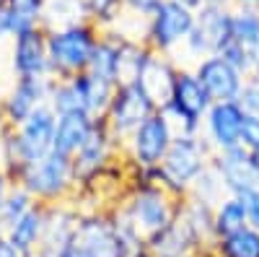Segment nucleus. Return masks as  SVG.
Returning a JSON list of instances; mask_svg holds the SVG:
<instances>
[{"instance_id": "1", "label": "nucleus", "mask_w": 259, "mask_h": 257, "mask_svg": "<svg viewBox=\"0 0 259 257\" xmlns=\"http://www.w3.org/2000/svg\"><path fill=\"white\" fill-rule=\"evenodd\" d=\"M179 205H182V200H177L158 182L130 179L127 192L112 210L119 218H124L143 239H150L153 234L163 231L171 221L177 218Z\"/></svg>"}, {"instance_id": "2", "label": "nucleus", "mask_w": 259, "mask_h": 257, "mask_svg": "<svg viewBox=\"0 0 259 257\" xmlns=\"http://www.w3.org/2000/svg\"><path fill=\"white\" fill-rule=\"evenodd\" d=\"M212 156L215 151L210 148L202 133L200 135L177 133L163 164L156 169V182L163 190H168L177 200H184L189 195V187L194 185V179L212 164Z\"/></svg>"}, {"instance_id": "3", "label": "nucleus", "mask_w": 259, "mask_h": 257, "mask_svg": "<svg viewBox=\"0 0 259 257\" xmlns=\"http://www.w3.org/2000/svg\"><path fill=\"white\" fill-rule=\"evenodd\" d=\"M18 187H24L39 205H57V203H70L75 195V171L73 159H65L60 154H50L21 169L16 179Z\"/></svg>"}, {"instance_id": "4", "label": "nucleus", "mask_w": 259, "mask_h": 257, "mask_svg": "<svg viewBox=\"0 0 259 257\" xmlns=\"http://www.w3.org/2000/svg\"><path fill=\"white\" fill-rule=\"evenodd\" d=\"M99 36L101 29L91 21L70 29L47 31V55L52 65V78H73L89 70Z\"/></svg>"}, {"instance_id": "5", "label": "nucleus", "mask_w": 259, "mask_h": 257, "mask_svg": "<svg viewBox=\"0 0 259 257\" xmlns=\"http://www.w3.org/2000/svg\"><path fill=\"white\" fill-rule=\"evenodd\" d=\"M212 106V99L207 96V91L202 89V83L197 81L192 68L179 65L177 81H174V91L166 104V115L174 122L177 133L184 135H200L202 133V122Z\"/></svg>"}, {"instance_id": "6", "label": "nucleus", "mask_w": 259, "mask_h": 257, "mask_svg": "<svg viewBox=\"0 0 259 257\" xmlns=\"http://www.w3.org/2000/svg\"><path fill=\"white\" fill-rule=\"evenodd\" d=\"M177 138V127L163 109H156L124 140V159L135 169H158Z\"/></svg>"}, {"instance_id": "7", "label": "nucleus", "mask_w": 259, "mask_h": 257, "mask_svg": "<svg viewBox=\"0 0 259 257\" xmlns=\"http://www.w3.org/2000/svg\"><path fill=\"white\" fill-rule=\"evenodd\" d=\"M194 24H197V11H189L179 3L163 0L161 8L148 18L145 45L156 55L174 57V52L184 47V42L192 34Z\"/></svg>"}, {"instance_id": "8", "label": "nucleus", "mask_w": 259, "mask_h": 257, "mask_svg": "<svg viewBox=\"0 0 259 257\" xmlns=\"http://www.w3.org/2000/svg\"><path fill=\"white\" fill-rule=\"evenodd\" d=\"M228 42H233V8L202 6L197 11V24L187 36L182 52L194 65L207 55H221Z\"/></svg>"}, {"instance_id": "9", "label": "nucleus", "mask_w": 259, "mask_h": 257, "mask_svg": "<svg viewBox=\"0 0 259 257\" xmlns=\"http://www.w3.org/2000/svg\"><path fill=\"white\" fill-rule=\"evenodd\" d=\"M153 112H156V104L145 96V91L138 83H122V86H117L109 109L104 115V125L124 145V140Z\"/></svg>"}, {"instance_id": "10", "label": "nucleus", "mask_w": 259, "mask_h": 257, "mask_svg": "<svg viewBox=\"0 0 259 257\" xmlns=\"http://www.w3.org/2000/svg\"><path fill=\"white\" fill-rule=\"evenodd\" d=\"M124 151V145L109 133V127L104 125V120L96 122L91 138L85 140V145L73 156V171H75V185L89 187L94 185L106 169H109L117 159L114 154Z\"/></svg>"}, {"instance_id": "11", "label": "nucleus", "mask_w": 259, "mask_h": 257, "mask_svg": "<svg viewBox=\"0 0 259 257\" xmlns=\"http://www.w3.org/2000/svg\"><path fill=\"white\" fill-rule=\"evenodd\" d=\"M52 78H16L11 89L0 96V109L8 122V127H18L26 122L39 106L50 101Z\"/></svg>"}, {"instance_id": "12", "label": "nucleus", "mask_w": 259, "mask_h": 257, "mask_svg": "<svg viewBox=\"0 0 259 257\" xmlns=\"http://www.w3.org/2000/svg\"><path fill=\"white\" fill-rule=\"evenodd\" d=\"M11 70L16 78H52L47 31L41 26L11 39Z\"/></svg>"}, {"instance_id": "13", "label": "nucleus", "mask_w": 259, "mask_h": 257, "mask_svg": "<svg viewBox=\"0 0 259 257\" xmlns=\"http://www.w3.org/2000/svg\"><path fill=\"white\" fill-rule=\"evenodd\" d=\"M244 117H246V112L239 101H212L210 112L202 122V135L215 154L241 145Z\"/></svg>"}, {"instance_id": "14", "label": "nucleus", "mask_w": 259, "mask_h": 257, "mask_svg": "<svg viewBox=\"0 0 259 257\" xmlns=\"http://www.w3.org/2000/svg\"><path fill=\"white\" fill-rule=\"evenodd\" d=\"M197 81L212 101H239L246 78L236 70L231 62H226L221 55H207L200 62L192 65Z\"/></svg>"}, {"instance_id": "15", "label": "nucleus", "mask_w": 259, "mask_h": 257, "mask_svg": "<svg viewBox=\"0 0 259 257\" xmlns=\"http://www.w3.org/2000/svg\"><path fill=\"white\" fill-rule=\"evenodd\" d=\"M212 169L218 171V177L223 179V187H226L228 195H239L244 190L259 187V164H256L254 154H249L241 145L231 148V151L215 154Z\"/></svg>"}, {"instance_id": "16", "label": "nucleus", "mask_w": 259, "mask_h": 257, "mask_svg": "<svg viewBox=\"0 0 259 257\" xmlns=\"http://www.w3.org/2000/svg\"><path fill=\"white\" fill-rule=\"evenodd\" d=\"M78 224H80V213L73 203L47 205L45 234H41V244H39L36 257H57L65 247L75 242Z\"/></svg>"}, {"instance_id": "17", "label": "nucleus", "mask_w": 259, "mask_h": 257, "mask_svg": "<svg viewBox=\"0 0 259 257\" xmlns=\"http://www.w3.org/2000/svg\"><path fill=\"white\" fill-rule=\"evenodd\" d=\"M177 73H179V62L174 57L150 52V57L140 68L135 83L145 91V96L156 104V109H166V104L171 99V91H174Z\"/></svg>"}, {"instance_id": "18", "label": "nucleus", "mask_w": 259, "mask_h": 257, "mask_svg": "<svg viewBox=\"0 0 259 257\" xmlns=\"http://www.w3.org/2000/svg\"><path fill=\"white\" fill-rule=\"evenodd\" d=\"M205 249L197 244L189 226L179 218V213L163 231L145 239V254L148 257H197Z\"/></svg>"}, {"instance_id": "19", "label": "nucleus", "mask_w": 259, "mask_h": 257, "mask_svg": "<svg viewBox=\"0 0 259 257\" xmlns=\"http://www.w3.org/2000/svg\"><path fill=\"white\" fill-rule=\"evenodd\" d=\"M96 122L99 120L91 117L89 112L60 115L57 117V127H55V145H52V151L65 156V159H73L85 145V140L91 138Z\"/></svg>"}, {"instance_id": "20", "label": "nucleus", "mask_w": 259, "mask_h": 257, "mask_svg": "<svg viewBox=\"0 0 259 257\" xmlns=\"http://www.w3.org/2000/svg\"><path fill=\"white\" fill-rule=\"evenodd\" d=\"M47 0H0V29L8 39L41 26Z\"/></svg>"}, {"instance_id": "21", "label": "nucleus", "mask_w": 259, "mask_h": 257, "mask_svg": "<svg viewBox=\"0 0 259 257\" xmlns=\"http://www.w3.org/2000/svg\"><path fill=\"white\" fill-rule=\"evenodd\" d=\"M45 221H47V205L36 203L24 218H18L13 226L6 229V237L24 257H36L41 234H45Z\"/></svg>"}, {"instance_id": "22", "label": "nucleus", "mask_w": 259, "mask_h": 257, "mask_svg": "<svg viewBox=\"0 0 259 257\" xmlns=\"http://www.w3.org/2000/svg\"><path fill=\"white\" fill-rule=\"evenodd\" d=\"M119 57H122V34L114 29L101 31L94 57L89 62V73L104 83L119 86Z\"/></svg>"}, {"instance_id": "23", "label": "nucleus", "mask_w": 259, "mask_h": 257, "mask_svg": "<svg viewBox=\"0 0 259 257\" xmlns=\"http://www.w3.org/2000/svg\"><path fill=\"white\" fill-rule=\"evenodd\" d=\"M179 218L189 226V231L194 234L197 244L210 252L212 242H215V226H212V205L194 200V198H184L179 205Z\"/></svg>"}, {"instance_id": "24", "label": "nucleus", "mask_w": 259, "mask_h": 257, "mask_svg": "<svg viewBox=\"0 0 259 257\" xmlns=\"http://www.w3.org/2000/svg\"><path fill=\"white\" fill-rule=\"evenodd\" d=\"M91 16L83 0H47L45 13H41V29L60 31L78 24H89Z\"/></svg>"}, {"instance_id": "25", "label": "nucleus", "mask_w": 259, "mask_h": 257, "mask_svg": "<svg viewBox=\"0 0 259 257\" xmlns=\"http://www.w3.org/2000/svg\"><path fill=\"white\" fill-rule=\"evenodd\" d=\"M212 257H259V231L244 226L233 234L218 237L210 247Z\"/></svg>"}, {"instance_id": "26", "label": "nucleus", "mask_w": 259, "mask_h": 257, "mask_svg": "<svg viewBox=\"0 0 259 257\" xmlns=\"http://www.w3.org/2000/svg\"><path fill=\"white\" fill-rule=\"evenodd\" d=\"M212 226H215V239L218 237H226V234H233L239 231L246 224V210H244V203L236 198V195H226L218 205L212 208Z\"/></svg>"}, {"instance_id": "27", "label": "nucleus", "mask_w": 259, "mask_h": 257, "mask_svg": "<svg viewBox=\"0 0 259 257\" xmlns=\"http://www.w3.org/2000/svg\"><path fill=\"white\" fill-rule=\"evenodd\" d=\"M52 112L60 115H70V112H85L83 96L78 91V86L73 83V78H52V89H50V101Z\"/></svg>"}, {"instance_id": "28", "label": "nucleus", "mask_w": 259, "mask_h": 257, "mask_svg": "<svg viewBox=\"0 0 259 257\" xmlns=\"http://www.w3.org/2000/svg\"><path fill=\"white\" fill-rule=\"evenodd\" d=\"M233 42L254 52L259 50V11L233 6Z\"/></svg>"}, {"instance_id": "29", "label": "nucleus", "mask_w": 259, "mask_h": 257, "mask_svg": "<svg viewBox=\"0 0 259 257\" xmlns=\"http://www.w3.org/2000/svg\"><path fill=\"white\" fill-rule=\"evenodd\" d=\"M226 195H228V192H226V187H223V179L218 177V171H215L212 164H210L202 174L194 179V185L189 187V195H187V198L202 200V203H207V205L215 208Z\"/></svg>"}, {"instance_id": "30", "label": "nucleus", "mask_w": 259, "mask_h": 257, "mask_svg": "<svg viewBox=\"0 0 259 257\" xmlns=\"http://www.w3.org/2000/svg\"><path fill=\"white\" fill-rule=\"evenodd\" d=\"M83 3H85V8H89L91 24H96L101 31L114 29L124 16L122 0H83Z\"/></svg>"}, {"instance_id": "31", "label": "nucleus", "mask_w": 259, "mask_h": 257, "mask_svg": "<svg viewBox=\"0 0 259 257\" xmlns=\"http://www.w3.org/2000/svg\"><path fill=\"white\" fill-rule=\"evenodd\" d=\"M34 205H36V200L29 195V192H26L24 187L13 185L11 192H8V198L3 200V205H0V221H3L6 229H8V226H13L18 218H24Z\"/></svg>"}, {"instance_id": "32", "label": "nucleus", "mask_w": 259, "mask_h": 257, "mask_svg": "<svg viewBox=\"0 0 259 257\" xmlns=\"http://www.w3.org/2000/svg\"><path fill=\"white\" fill-rule=\"evenodd\" d=\"M221 57L226 62H231V65L239 70L244 78L259 73V57H256V52L244 47V45H239V42H228V45L221 50Z\"/></svg>"}, {"instance_id": "33", "label": "nucleus", "mask_w": 259, "mask_h": 257, "mask_svg": "<svg viewBox=\"0 0 259 257\" xmlns=\"http://www.w3.org/2000/svg\"><path fill=\"white\" fill-rule=\"evenodd\" d=\"M241 148L259 154V115H246L241 125Z\"/></svg>"}, {"instance_id": "34", "label": "nucleus", "mask_w": 259, "mask_h": 257, "mask_svg": "<svg viewBox=\"0 0 259 257\" xmlns=\"http://www.w3.org/2000/svg\"><path fill=\"white\" fill-rule=\"evenodd\" d=\"M239 104L244 106L246 115H259V73H254V76L246 78Z\"/></svg>"}, {"instance_id": "35", "label": "nucleus", "mask_w": 259, "mask_h": 257, "mask_svg": "<svg viewBox=\"0 0 259 257\" xmlns=\"http://www.w3.org/2000/svg\"><path fill=\"white\" fill-rule=\"evenodd\" d=\"M239 198L241 203H244V210H246V224L251 226V229H256L259 231V187H254V190H244V192H239Z\"/></svg>"}, {"instance_id": "36", "label": "nucleus", "mask_w": 259, "mask_h": 257, "mask_svg": "<svg viewBox=\"0 0 259 257\" xmlns=\"http://www.w3.org/2000/svg\"><path fill=\"white\" fill-rule=\"evenodd\" d=\"M163 0H122L124 13H133L138 18H150L158 8H161Z\"/></svg>"}, {"instance_id": "37", "label": "nucleus", "mask_w": 259, "mask_h": 257, "mask_svg": "<svg viewBox=\"0 0 259 257\" xmlns=\"http://www.w3.org/2000/svg\"><path fill=\"white\" fill-rule=\"evenodd\" d=\"M57 257H96V252L91 249V247H85L83 242H73V244H68V247H65Z\"/></svg>"}, {"instance_id": "38", "label": "nucleus", "mask_w": 259, "mask_h": 257, "mask_svg": "<svg viewBox=\"0 0 259 257\" xmlns=\"http://www.w3.org/2000/svg\"><path fill=\"white\" fill-rule=\"evenodd\" d=\"M13 185H16V182L11 179V174H8L3 166H0V205H3V200L8 198V192H11Z\"/></svg>"}, {"instance_id": "39", "label": "nucleus", "mask_w": 259, "mask_h": 257, "mask_svg": "<svg viewBox=\"0 0 259 257\" xmlns=\"http://www.w3.org/2000/svg\"><path fill=\"white\" fill-rule=\"evenodd\" d=\"M0 257H24V254L8 242V237H0Z\"/></svg>"}, {"instance_id": "40", "label": "nucleus", "mask_w": 259, "mask_h": 257, "mask_svg": "<svg viewBox=\"0 0 259 257\" xmlns=\"http://www.w3.org/2000/svg\"><path fill=\"white\" fill-rule=\"evenodd\" d=\"M236 0H202V6H212V8H233Z\"/></svg>"}, {"instance_id": "41", "label": "nucleus", "mask_w": 259, "mask_h": 257, "mask_svg": "<svg viewBox=\"0 0 259 257\" xmlns=\"http://www.w3.org/2000/svg\"><path fill=\"white\" fill-rule=\"evenodd\" d=\"M171 3H179V6H184L189 11H200L202 8V0H171Z\"/></svg>"}, {"instance_id": "42", "label": "nucleus", "mask_w": 259, "mask_h": 257, "mask_svg": "<svg viewBox=\"0 0 259 257\" xmlns=\"http://www.w3.org/2000/svg\"><path fill=\"white\" fill-rule=\"evenodd\" d=\"M233 6H239V8H251V11H259V0H236Z\"/></svg>"}, {"instance_id": "43", "label": "nucleus", "mask_w": 259, "mask_h": 257, "mask_svg": "<svg viewBox=\"0 0 259 257\" xmlns=\"http://www.w3.org/2000/svg\"><path fill=\"white\" fill-rule=\"evenodd\" d=\"M6 133H8V122H6V117H3V109H0V143H3Z\"/></svg>"}, {"instance_id": "44", "label": "nucleus", "mask_w": 259, "mask_h": 257, "mask_svg": "<svg viewBox=\"0 0 259 257\" xmlns=\"http://www.w3.org/2000/svg\"><path fill=\"white\" fill-rule=\"evenodd\" d=\"M0 237H6V224L0 221Z\"/></svg>"}, {"instance_id": "45", "label": "nucleus", "mask_w": 259, "mask_h": 257, "mask_svg": "<svg viewBox=\"0 0 259 257\" xmlns=\"http://www.w3.org/2000/svg\"><path fill=\"white\" fill-rule=\"evenodd\" d=\"M6 39H8V36L3 34V29H0V42H6Z\"/></svg>"}, {"instance_id": "46", "label": "nucleus", "mask_w": 259, "mask_h": 257, "mask_svg": "<svg viewBox=\"0 0 259 257\" xmlns=\"http://www.w3.org/2000/svg\"><path fill=\"white\" fill-rule=\"evenodd\" d=\"M197 257H212V254H210V252H202V254H197Z\"/></svg>"}, {"instance_id": "47", "label": "nucleus", "mask_w": 259, "mask_h": 257, "mask_svg": "<svg viewBox=\"0 0 259 257\" xmlns=\"http://www.w3.org/2000/svg\"><path fill=\"white\" fill-rule=\"evenodd\" d=\"M254 159H256V164H259V154H254Z\"/></svg>"}, {"instance_id": "48", "label": "nucleus", "mask_w": 259, "mask_h": 257, "mask_svg": "<svg viewBox=\"0 0 259 257\" xmlns=\"http://www.w3.org/2000/svg\"><path fill=\"white\" fill-rule=\"evenodd\" d=\"M256 57H259V50H256Z\"/></svg>"}]
</instances>
